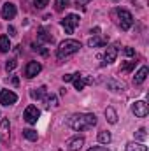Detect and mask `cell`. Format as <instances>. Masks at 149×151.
Segmentation results:
<instances>
[{
	"label": "cell",
	"instance_id": "obj_29",
	"mask_svg": "<svg viewBox=\"0 0 149 151\" xmlns=\"http://www.w3.org/2000/svg\"><path fill=\"white\" fill-rule=\"evenodd\" d=\"M47 2H49V0H34V5H35L37 9H42V7L47 5Z\"/></svg>",
	"mask_w": 149,
	"mask_h": 151
},
{
	"label": "cell",
	"instance_id": "obj_19",
	"mask_svg": "<svg viewBox=\"0 0 149 151\" xmlns=\"http://www.w3.org/2000/svg\"><path fill=\"white\" fill-rule=\"evenodd\" d=\"M126 151H148V146L139 144V142H128L126 144Z\"/></svg>",
	"mask_w": 149,
	"mask_h": 151
},
{
	"label": "cell",
	"instance_id": "obj_35",
	"mask_svg": "<svg viewBox=\"0 0 149 151\" xmlns=\"http://www.w3.org/2000/svg\"><path fill=\"white\" fill-rule=\"evenodd\" d=\"M12 84L18 86V84H19V79H18V77H12Z\"/></svg>",
	"mask_w": 149,
	"mask_h": 151
},
{
	"label": "cell",
	"instance_id": "obj_2",
	"mask_svg": "<svg viewBox=\"0 0 149 151\" xmlns=\"http://www.w3.org/2000/svg\"><path fill=\"white\" fill-rule=\"evenodd\" d=\"M81 49V42L79 40H74V39H67V40H63L60 46H58V49H56V56L60 58V60H63V58H67V56H70V55H74Z\"/></svg>",
	"mask_w": 149,
	"mask_h": 151
},
{
	"label": "cell",
	"instance_id": "obj_5",
	"mask_svg": "<svg viewBox=\"0 0 149 151\" xmlns=\"http://www.w3.org/2000/svg\"><path fill=\"white\" fill-rule=\"evenodd\" d=\"M39 116H40V111H39L35 106H28V107L25 109V113H23V118H25V121H27V123H30V125L37 123Z\"/></svg>",
	"mask_w": 149,
	"mask_h": 151
},
{
	"label": "cell",
	"instance_id": "obj_3",
	"mask_svg": "<svg viewBox=\"0 0 149 151\" xmlns=\"http://www.w3.org/2000/svg\"><path fill=\"white\" fill-rule=\"evenodd\" d=\"M116 14H117V18H119V27H121V30H130L132 28V25H133V16L126 11V9H121V7H117L116 9Z\"/></svg>",
	"mask_w": 149,
	"mask_h": 151
},
{
	"label": "cell",
	"instance_id": "obj_21",
	"mask_svg": "<svg viewBox=\"0 0 149 151\" xmlns=\"http://www.w3.org/2000/svg\"><path fill=\"white\" fill-rule=\"evenodd\" d=\"M105 118H107V121L112 123V125L117 123V114H116V111H114L112 107H107V109H105Z\"/></svg>",
	"mask_w": 149,
	"mask_h": 151
},
{
	"label": "cell",
	"instance_id": "obj_33",
	"mask_svg": "<svg viewBox=\"0 0 149 151\" xmlns=\"http://www.w3.org/2000/svg\"><path fill=\"white\" fill-rule=\"evenodd\" d=\"M9 35H16V28L14 27H9Z\"/></svg>",
	"mask_w": 149,
	"mask_h": 151
},
{
	"label": "cell",
	"instance_id": "obj_30",
	"mask_svg": "<svg viewBox=\"0 0 149 151\" xmlns=\"http://www.w3.org/2000/svg\"><path fill=\"white\" fill-rule=\"evenodd\" d=\"M123 53H125L126 56H133V55H135V51H133L132 47H125V49H123Z\"/></svg>",
	"mask_w": 149,
	"mask_h": 151
},
{
	"label": "cell",
	"instance_id": "obj_10",
	"mask_svg": "<svg viewBox=\"0 0 149 151\" xmlns=\"http://www.w3.org/2000/svg\"><path fill=\"white\" fill-rule=\"evenodd\" d=\"M74 88L77 90V91H81L86 84H91L93 83V79L91 77H84V76H81V74H74Z\"/></svg>",
	"mask_w": 149,
	"mask_h": 151
},
{
	"label": "cell",
	"instance_id": "obj_26",
	"mask_svg": "<svg viewBox=\"0 0 149 151\" xmlns=\"http://www.w3.org/2000/svg\"><path fill=\"white\" fill-rule=\"evenodd\" d=\"M146 128H139L137 130V134H135V139H139V141H146Z\"/></svg>",
	"mask_w": 149,
	"mask_h": 151
},
{
	"label": "cell",
	"instance_id": "obj_12",
	"mask_svg": "<svg viewBox=\"0 0 149 151\" xmlns=\"http://www.w3.org/2000/svg\"><path fill=\"white\" fill-rule=\"evenodd\" d=\"M9 119H2L0 121V142L7 144L9 142Z\"/></svg>",
	"mask_w": 149,
	"mask_h": 151
},
{
	"label": "cell",
	"instance_id": "obj_28",
	"mask_svg": "<svg viewBox=\"0 0 149 151\" xmlns=\"http://www.w3.org/2000/svg\"><path fill=\"white\" fill-rule=\"evenodd\" d=\"M135 63H137V62H128V63H125V65L121 67V70H123V72H130V70L135 67Z\"/></svg>",
	"mask_w": 149,
	"mask_h": 151
},
{
	"label": "cell",
	"instance_id": "obj_31",
	"mask_svg": "<svg viewBox=\"0 0 149 151\" xmlns=\"http://www.w3.org/2000/svg\"><path fill=\"white\" fill-rule=\"evenodd\" d=\"M88 151H109V150L104 148V146H93V148H90Z\"/></svg>",
	"mask_w": 149,
	"mask_h": 151
},
{
	"label": "cell",
	"instance_id": "obj_14",
	"mask_svg": "<svg viewBox=\"0 0 149 151\" xmlns=\"http://www.w3.org/2000/svg\"><path fill=\"white\" fill-rule=\"evenodd\" d=\"M82 144H84V139L77 135V137H74V139H70V141H69V144H67V146H69V151H79L81 148H82Z\"/></svg>",
	"mask_w": 149,
	"mask_h": 151
},
{
	"label": "cell",
	"instance_id": "obj_25",
	"mask_svg": "<svg viewBox=\"0 0 149 151\" xmlns=\"http://www.w3.org/2000/svg\"><path fill=\"white\" fill-rule=\"evenodd\" d=\"M44 102H46V106H47V107L56 106V97H54V95H47V97L44 99Z\"/></svg>",
	"mask_w": 149,
	"mask_h": 151
},
{
	"label": "cell",
	"instance_id": "obj_27",
	"mask_svg": "<svg viewBox=\"0 0 149 151\" xmlns=\"http://www.w3.org/2000/svg\"><path fill=\"white\" fill-rule=\"evenodd\" d=\"M16 65H18V63H16V60H9V62L5 63V70H7V72H11V70H14V69H16Z\"/></svg>",
	"mask_w": 149,
	"mask_h": 151
},
{
	"label": "cell",
	"instance_id": "obj_17",
	"mask_svg": "<svg viewBox=\"0 0 149 151\" xmlns=\"http://www.w3.org/2000/svg\"><path fill=\"white\" fill-rule=\"evenodd\" d=\"M46 93H47V90H46V86H39V88H35V90H32V99H44L46 97Z\"/></svg>",
	"mask_w": 149,
	"mask_h": 151
},
{
	"label": "cell",
	"instance_id": "obj_24",
	"mask_svg": "<svg viewBox=\"0 0 149 151\" xmlns=\"http://www.w3.org/2000/svg\"><path fill=\"white\" fill-rule=\"evenodd\" d=\"M23 135H25V139H28V141H37V132L35 130H32V128H27V130H23Z\"/></svg>",
	"mask_w": 149,
	"mask_h": 151
},
{
	"label": "cell",
	"instance_id": "obj_23",
	"mask_svg": "<svg viewBox=\"0 0 149 151\" xmlns=\"http://www.w3.org/2000/svg\"><path fill=\"white\" fill-rule=\"evenodd\" d=\"M111 134L109 132H105V130H102V132H98V142H102V144H109L111 142Z\"/></svg>",
	"mask_w": 149,
	"mask_h": 151
},
{
	"label": "cell",
	"instance_id": "obj_6",
	"mask_svg": "<svg viewBox=\"0 0 149 151\" xmlns=\"http://www.w3.org/2000/svg\"><path fill=\"white\" fill-rule=\"evenodd\" d=\"M132 113L135 114L137 118H146L149 113V107L148 104L144 102V100H139V102H133L132 104Z\"/></svg>",
	"mask_w": 149,
	"mask_h": 151
},
{
	"label": "cell",
	"instance_id": "obj_32",
	"mask_svg": "<svg viewBox=\"0 0 149 151\" xmlns=\"http://www.w3.org/2000/svg\"><path fill=\"white\" fill-rule=\"evenodd\" d=\"M72 79H74V74H65L63 76V81H65V83H70Z\"/></svg>",
	"mask_w": 149,
	"mask_h": 151
},
{
	"label": "cell",
	"instance_id": "obj_4",
	"mask_svg": "<svg viewBox=\"0 0 149 151\" xmlns=\"http://www.w3.org/2000/svg\"><path fill=\"white\" fill-rule=\"evenodd\" d=\"M77 25H79V16L77 14H69L65 19H62V27L65 28L67 34H74Z\"/></svg>",
	"mask_w": 149,
	"mask_h": 151
},
{
	"label": "cell",
	"instance_id": "obj_11",
	"mask_svg": "<svg viewBox=\"0 0 149 151\" xmlns=\"http://www.w3.org/2000/svg\"><path fill=\"white\" fill-rule=\"evenodd\" d=\"M16 16V5L11 4V2H5L2 5V18L4 19H12Z\"/></svg>",
	"mask_w": 149,
	"mask_h": 151
},
{
	"label": "cell",
	"instance_id": "obj_7",
	"mask_svg": "<svg viewBox=\"0 0 149 151\" xmlns=\"http://www.w3.org/2000/svg\"><path fill=\"white\" fill-rule=\"evenodd\" d=\"M18 100V95L11 90H2L0 91V104L2 106H12Z\"/></svg>",
	"mask_w": 149,
	"mask_h": 151
},
{
	"label": "cell",
	"instance_id": "obj_18",
	"mask_svg": "<svg viewBox=\"0 0 149 151\" xmlns=\"http://www.w3.org/2000/svg\"><path fill=\"white\" fill-rule=\"evenodd\" d=\"M9 49H11L9 37H7V35H0V51H2V53H7Z\"/></svg>",
	"mask_w": 149,
	"mask_h": 151
},
{
	"label": "cell",
	"instance_id": "obj_9",
	"mask_svg": "<svg viewBox=\"0 0 149 151\" xmlns=\"http://www.w3.org/2000/svg\"><path fill=\"white\" fill-rule=\"evenodd\" d=\"M116 56H117V47L116 46H109L107 49H105V53H104V56H102V65H109L112 63L114 60H116Z\"/></svg>",
	"mask_w": 149,
	"mask_h": 151
},
{
	"label": "cell",
	"instance_id": "obj_20",
	"mask_svg": "<svg viewBox=\"0 0 149 151\" xmlns=\"http://www.w3.org/2000/svg\"><path fill=\"white\" fill-rule=\"evenodd\" d=\"M53 40H54L53 35H49L44 28H40V30H39V42H49V44H51Z\"/></svg>",
	"mask_w": 149,
	"mask_h": 151
},
{
	"label": "cell",
	"instance_id": "obj_13",
	"mask_svg": "<svg viewBox=\"0 0 149 151\" xmlns=\"http://www.w3.org/2000/svg\"><path fill=\"white\" fill-rule=\"evenodd\" d=\"M107 88L114 91V93H123L125 90H126V84L125 83H119V81H116V79H109L107 81Z\"/></svg>",
	"mask_w": 149,
	"mask_h": 151
},
{
	"label": "cell",
	"instance_id": "obj_34",
	"mask_svg": "<svg viewBox=\"0 0 149 151\" xmlns=\"http://www.w3.org/2000/svg\"><path fill=\"white\" fill-rule=\"evenodd\" d=\"M88 2H91V0H77V5H86Z\"/></svg>",
	"mask_w": 149,
	"mask_h": 151
},
{
	"label": "cell",
	"instance_id": "obj_15",
	"mask_svg": "<svg viewBox=\"0 0 149 151\" xmlns=\"http://www.w3.org/2000/svg\"><path fill=\"white\" fill-rule=\"evenodd\" d=\"M148 74H149V69H148V67H140V69H139V72H137V74H135V77H133V83H135V84H142V83L146 81Z\"/></svg>",
	"mask_w": 149,
	"mask_h": 151
},
{
	"label": "cell",
	"instance_id": "obj_16",
	"mask_svg": "<svg viewBox=\"0 0 149 151\" xmlns=\"http://www.w3.org/2000/svg\"><path fill=\"white\" fill-rule=\"evenodd\" d=\"M107 44V37H91L88 40V46L90 47H102Z\"/></svg>",
	"mask_w": 149,
	"mask_h": 151
},
{
	"label": "cell",
	"instance_id": "obj_8",
	"mask_svg": "<svg viewBox=\"0 0 149 151\" xmlns=\"http://www.w3.org/2000/svg\"><path fill=\"white\" fill-rule=\"evenodd\" d=\"M40 70H42V65H40L39 62H28L27 67H25V76H27L28 79H32V77H35Z\"/></svg>",
	"mask_w": 149,
	"mask_h": 151
},
{
	"label": "cell",
	"instance_id": "obj_22",
	"mask_svg": "<svg viewBox=\"0 0 149 151\" xmlns=\"http://www.w3.org/2000/svg\"><path fill=\"white\" fill-rule=\"evenodd\" d=\"M69 5H70V0H54V9H56L58 12L65 11Z\"/></svg>",
	"mask_w": 149,
	"mask_h": 151
},
{
	"label": "cell",
	"instance_id": "obj_1",
	"mask_svg": "<svg viewBox=\"0 0 149 151\" xmlns=\"http://www.w3.org/2000/svg\"><path fill=\"white\" fill-rule=\"evenodd\" d=\"M67 125L75 130V132H81V130H90L97 125V116L91 113H79V114H72L69 119H67Z\"/></svg>",
	"mask_w": 149,
	"mask_h": 151
}]
</instances>
